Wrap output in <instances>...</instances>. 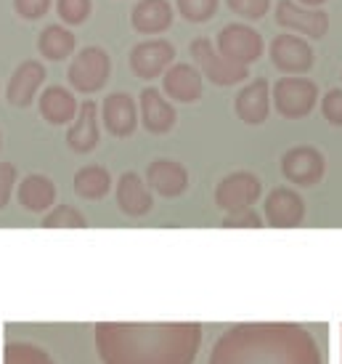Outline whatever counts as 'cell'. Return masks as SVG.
<instances>
[{
  "instance_id": "cell-24",
  "label": "cell",
  "mask_w": 342,
  "mask_h": 364,
  "mask_svg": "<svg viewBox=\"0 0 342 364\" xmlns=\"http://www.w3.org/2000/svg\"><path fill=\"white\" fill-rule=\"evenodd\" d=\"M268 213H271L273 223H292L294 213L300 215V203L294 200L292 194H287L284 189H279V192L268 200Z\"/></svg>"
},
{
  "instance_id": "cell-13",
  "label": "cell",
  "mask_w": 342,
  "mask_h": 364,
  "mask_svg": "<svg viewBox=\"0 0 342 364\" xmlns=\"http://www.w3.org/2000/svg\"><path fill=\"white\" fill-rule=\"evenodd\" d=\"M104 125L111 136H131L136 131V104L128 93H111L104 102Z\"/></svg>"
},
{
  "instance_id": "cell-16",
  "label": "cell",
  "mask_w": 342,
  "mask_h": 364,
  "mask_svg": "<svg viewBox=\"0 0 342 364\" xmlns=\"http://www.w3.org/2000/svg\"><path fill=\"white\" fill-rule=\"evenodd\" d=\"M75 46H77V41H75V35L64 24H48L40 32V38H38V51H40L43 59L48 61L70 59Z\"/></svg>"
},
{
  "instance_id": "cell-18",
  "label": "cell",
  "mask_w": 342,
  "mask_h": 364,
  "mask_svg": "<svg viewBox=\"0 0 342 364\" xmlns=\"http://www.w3.org/2000/svg\"><path fill=\"white\" fill-rule=\"evenodd\" d=\"M149 183L157 192L175 197L186 189V173L175 162H154L149 168Z\"/></svg>"
},
{
  "instance_id": "cell-3",
  "label": "cell",
  "mask_w": 342,
  "mask_h": 364,
  "mask_svg": "<svg viewBox=\"0 0 342 364\" xmlns=\"http://www.w3.org/2000/svg\"><path fill=\"white\" fill-rule=\"evenodd\" d=\"M215 48L228 61L250 67L252 61H258L263 56V38L260 32L255 30V27H250V24L233 21V24H228V27H223L218 32Z\"/></svg>"
},
{
  "instance_id": "cell-10",
  "label": "cell",
  "mask_w": 342,
  "mask_h": 364,
  "mask_svg": "<svg viewBox=\"0 0 342 364\" xmlns=\"http://www.w3.org/2000/svg\"><path fill=\"white\" fill-rule=\"evenodd\" d=\"M175 11L170 0H138L131 11V24L141 35H162L172 27Z\"/></svg>"
},
{
  "instance_id": "cell-17",
  "label": "cell",
  "mask_w": 342,
  "mask_h": 364,
  "mask_svg": "<svg viewBox=\"0 0 342 364\" xmlns=\"http://www.w3.org/2000/svg\"><path fill=\"white\" fill-rule=\"evenodd\" d=\"M16 194H19L21 208H27L30 213H43V210H48L50 205H53L56 189H53L50 178L32 173V176H27V178L19 183V192H16Z\"/></svg>"
},
{
  "instance_id": "cell-23",
  "label": "cell",
  "mask_w": 342,
  "mask_h": 364,
  "mask_svg": "<svg viewBox=\"0 0 342 364\" xmlns=\"http://www.w3.org/2000/svg\"><path fill=\"white\" fill-rule=\"evenodd\" d=\"M178 14L192 24H204L215 16L218 11V0H175Z\"/></svg>"
},
{
  "instance_id": "cell-25",
  "label": "cell",
  "mask_w": 342,
  "mask_h": 364,
  "mask_svg": "<svg viewBox=\"0 0 342 364\" xmlns=\"http://www.w3.org/2000/svg\"><path fill=\"white\" fill-rule=\"evenodd\" d=\"M56 11L64 24H85L93 11V0H56Z\"/></svg>"
},
{
  "instance_id": "cell-30",
  "label": "cell",
  "mask_w": 342,
  "mask_h": 364,
  "mask_svg": "<svg viewBox=\"0 0 342 364\" xmlns=\"http://www.w3.org/2000/svg\"><path fill=\"white\" fill-rule=\"evenodd\" d=\"M16 183V168L11 162H0V208H6Z\"/></svg>"
},
{
  "instance_id": "cell-31",
  "label": "cell",
  "mask_w": 342,
  "mask_h": 364,
  "mask_svg": "<svg viewBox=\"0 0 342 364\" xmlns=\"http://www.w3.org/2000/svg\"><path fill=\"white\" fill-rule=\"evenodd\" d=\"M300 6H305V9H321L326 0H297Z\"/></svg>"
},
{
  "instance_id": "cell-4",
  "label": "cell",
  "mask_w": 342,
  "mask_h": 364,
  "mask_svg": "<svg viewBox=\"0 0 342 364\" xmlns=\"http://www.w3.org/2000/svg\"><path fill=\"white\" fill-rule=\"evenodd\" d=\"M271 96H273L276 109L282 112L284 117H305V114L313 109L316 99H319V88H316V82L308 80V77L289 75V77L276 80Z\"/></svg>"
},
{
  "instance_id": "cell-29",
  "label": "cell",
  "mask_w": 342,
  "mask_h": 364,
  "mask_svg": "<svg viewBox=\"0 0 342 364\" xmlns=\"http://www.w3.org/2000/svg\"><path fill=\"white\" fill-rule=\"evenodd\" d=\"M321 112H324V117H326L329 122H334V125H342V91H340V88H337V91H329L326 96H324Z\"/></svg>"
},
{
  "instance_id": "cell-1",
  "label": "cell",
  "mask_w": 342,
  "mask_h": 364,
  "mask_svg": "<svg viewBox=\"0 0 342 364\" xmlns=\"http://www.w3.org/2000/svg\"><path fill=\"white\" fill-rule=\"evenodd\" d=\"M192 59L197 64V70L202 72V77H207L212 85H221V88L239 85V82H244L250 77V67L221 56V51L207 38H197L192 43Z\"/></svg>"
},
{
  "instance_id": "cell-19",
  "label": "cell",
  "mask_w": 342,
  "mask_h": 364,
  "mask_svg": "<svg viewBox=\"0 0 342 364\" xmlns=\"http://www.w3.org/2000/svg\"><path fill=\"white\" fill-rule=\"evenodd\" d=\"M284 173L294 181H313L321 176V160L311 149H294L284 157Z\"/></svg>"
},
{
  "instance_id": "cell-32",
  "label": "cell",
  "mask_w": 342,
  "mask_h": 364,
  "mask_svg": "<svg viewBox=\"0 0 342 364\" xmlns=\"http://www.w3.org/2000/svg\"><path fill=\"white\" fill-rule=\"evenodd\" d=\"M0 146H3V136H0Z\"/></svg>"
},
{
  "instance_id": "cell-5",
  "label": "cell",
  "mask_w": 342,
  "mask_h": 364,
  "mask_svg": "<svg viewBox=\"0 0 342 364\" xmlns=\"http://www.w3.org/2000/svg\"><path fill=\"white\" fill-rule=\"evenodd\" d=\"M276 24L287 30L319 41L329 32V16L321 9H305L294 0H279L276 3Z\"/></svg>"
},
{
  "instance_id": "cell-11",
  "label": "cell",
  "mask_w": 342,
  "mask_h": 364,
  "mask_svg": "<svg viewBox=\"0 0 342 364\" xmlns=\"http://www.w3.org/2000/svg\"><path fill=\"white\" fill-rule=\"evenodd\" d=\"M271 82L265 80V77H258L255 82L250 85H244L239 96H236V114H239V120H244L247 125H258L268 117V112H271V88H268Z\"/></svg>"
},
{
  "instance_id": "cell-2",
  "label": "cell",
  "mask_w": 342,
  "mask_h": 364,
  "mask_svg": "<svg viewBox=\"0 0 342 364\" xmlns=\"http://www.w3.org/2000/svg\"><path fill=\"white\" fill-rule=\"evenodd\" d=\"M111 75V59L109 53L99 48V46H88V48H82L75 61L70 64V70H67V80L75 91L80 93H96L101 91L106 80H109Z\"/></svg>"
},
{
  "instance_id": "cell-27",
  "label": "cell",
  "mask_w": 342,
  "mask_h": 364,
  "mask_svg": "<svg viewBox=\"0 0 342 364\" xmlns=\"http://www.w3.org/2000/svg\"><path fill=\"white\" fill-rule=\"evenodd\" d=\"M45 226L48 229H61V226H67V229H77V226H85V221H82V215L75 208H70V205H64V208H56L53 213H48V218H45Z\"/></svg>"
},
{
  "instance_id": "cell-12",
  "label": "cell",
  "mask_w": 342,
  "mask_h": 364,
  "mask_svg": "<svg viewBox=\"0 0 342 364\" xmlns=\"http://www.w3.org/2000/svg\"><path fill=\"white\" fill-rule=\"evenodd\" d=\"M38 109H40V117L50 125H67L77 117V102H75V96L72 91H67L64 85H48L45 91L40 93V104H38Z\"/></svg>"
},
{
  "instance_id": "cell-7",
  "label": "cell",
  "mask_w": 342,
  "mask_h": 364,
  "mask_svg": "<svg viewBox=\"0 0 342 364\" xmlns=\"http://www.w3.org/2000/svg\"><path fill=\"white\" fill-rule=\"evenodd\" d=\"M175 59V46L170 41H146L138 43L131 51V70L136 72V77L141 80H154L167 72V67Z\"/></svg>"
},
{
  "instance_id": "cell-8",
  "label": "cell",
  "mask_w": 342,
  "mask_h": 364,
  "mask_svg": "<svg viewBox=\"0 0 342 364\" xmlns=\"http://www.w3.org/2000/svg\"><path fill=\"white\" fill-rule=\"evenodd\" d=\"M313 48L297 35H276L271 43V61L284 75H302L313 67Z\"/></svg>"
},
{
  "instance_id": "cell-26",
  "label": "cell",
  "mask_w": 342,
  "mask_h": 364,
  "mask_svg": "<svg viewBox=\"0 0 342 364\" xmlns=\"http://www.w3.org/2000/svg\"><path fill=\"white\" fill-rule=\"evenodd\" d=\"M228 3V9L236 14V16H242V19H263L268 11H271V0H226Z\"/></svg>"
},
{
  "instance_id": "cell-6",
  "label": "cell",
  "mask_w": 342,
  "mask_h": 364,
  "mask_svg": "<svg viewBox=\"0 0 342 364\" xmlns=\"http://www.w3.org/2000/svg\"><path fill=\"white\" fill-rule=\"evenodd\" d=\"M45 77H48V70H45L43 61H21L9 77V85H6V99H9L11 107H16V109L30 107L35 102V96L40 93Z\"/></svg>"
},
{
  "instance_id": "cell-20",
  "label": "cell",
  "mask_w": 342,
  "mask_h": 364,
  "mask_svg": "<svg viewBox=\"0 0 342 364\" xmlns=\"http://www.w3.org/2000/svg\"><path fill=\"white\" fill-rule=\"evenodd\" d=\"M120 205H122V210L131 213V215H141V213H146L151 208V197L141 186L138 176L128 173L120 181Z\"/></svg>"
},
{
  "instance_id": "cell-15",
  "label": "cell",
  "mask_w": 342,
  "mask_h": 364,
  "mask_svg": "<svg viewBox=\"0 0 342 364\" xmlns=\"http://www.w3.org/2000/svg\"><path fill=\"white\" fill-rule=\"evenodd\" d=\"M67 144L75 152H93V146L99 144V125H96V104L85 102L77 109V117L67 131Z\"/></svg>"
},
{
  "instance_id": "cell-21",
  "label": "cell",
  "mask_w": 342,
  "mask_h": 364,
  "mask_svg": "<svg viewBox=\"0 0 342 364\" xmlns=\"http://www.w3.org/2000/svg\"><path fill=\"white\" fill-rule=\"evenodd\" d=\"M258 197V181L250 178V176H233L221 186L218 192V203L226 205V208H233V205H244Z\"/></svg>"
},
{
  "instance_id": "cell-28",
  "label": "cell",
  "mask_w": 342,
  "mask_h": 364,
  "mask_svg": "<svg viewBox=\"0 0 342 364\" xmlns=\"http://www.w3.org/2000/svg\"><path fill=\"white\" fill-rule=\"evenodd\" d=\"M50 3L53 0H13V11L19 14L21 19L38 21L50 11Z\"/></svg>"
},
{
  "instance_id": "cell-14",
  "label": "cell",
  "mask_w": 342,
  "mask_h": 364,
  "mask_svg": "<svg viewBox=\"0 0 342 364\" xmlns=\"http://www.w3.org/2000/svg\"><path fill=\"white\" fill-rule=\"evenodd\" d=\"M141 114L146 131L151 133H167L175 125V107L165 102L157 88H146L141 93Z\"/></svg>"
},
{
  "instance_id": "cell-22",
  "label": "cell",
  "mask_w": 342,
  "mask_h": 364,
  "mask_svg": "<svg viewBox=\"0 0 342 364\" xmlns=\"http://www.w3.org/2000/svg\"><path fill=\"white\" fill-rule=\"evenodd\" d=\"M75 189L80 197H88V200H99L106 194L109 189V173L104 168H82L77 176H75Z\"/></svg>"
},
{
  "instance_id": "cell-9",
  "label": "cell",
  "mask_w": 342,
  "mask_h": 364,
  "mask_svg": "<svg viewBox=\"0 0 342 364\" xmlns=\"http://www.w3.org/2000/svg\"><path fill=\"white\" fill-rule=\"evenodd\" d=\"M162 88L170 96L172 102H197L204 88V77L194 64H170L165 77H162Z\"/></svg>"
}]
</instances>
